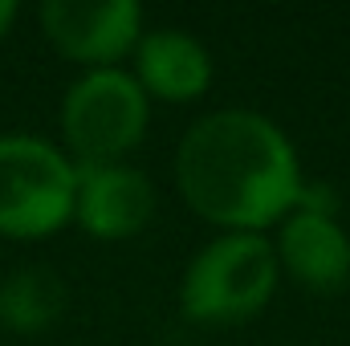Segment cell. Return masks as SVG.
I'll return each mask as SVG.
<instances>
[{"instance_id":"cell-3","label":"cell","mask_w":350,"mask_h":346,"mask_svg":"<svg viewBox=\"0 0 350 346\" xmlns=\"http://www.w3.org/2000/svg\"><path fill=\"white\" fill-rule=\"evenodd\" d=\"M78 168L45 139L0 135V232L49 237L74 216Z\"/></svg>"},{"instance_id":"cell-8","label":"cell","mask_w":350,"mask_h":346,"mask_svg":"<svg viewBox=\"0 0 350 346\" xmlns=\"http://www.w3.org/2000/svg\"><path fill=\"white\" fill-rule=\"evenodd\" d=\"M135 62H139L135 82L143 86V94H155L163 102H191L212 82L208 49L179 29H155L139 37Z\"/></svg>"},{"instance_id":"cell-5","label":"cell","mask_w":350,"mask_h":346,"mask_svg":"<svg viewBox=\"0 0 350 346\" xmlns=\"http://www.w3.org/2000/svg\"><path fill=\"white\" fill-rule=\"evenodd\" d=\"M41 25L66 57L110 70V62L135 49L143 8L135 0H49L41 4Z\"/></svg>"},{"instance_id":"cell-7","label":"cell","mask_w":350,"mask_h":346,"mask_svg":"<svg viewBox=\"0 0 350 346\" xmlns=\"http://www.w3.org/2000/svg\"><path fill=\"white\" fill-rule=\"evenodd\" d=\"M277 265H285L306 289L334 293L350 277V241L334 216L289 212L277 232Z\"/></svg>"},{"instance_id":"cell-10","label":"cell","mask_w":350,"mask_h":346,"mask_svg":"<svg viewBox=\"0 0 350 346\" xmlns=\"http://www.w3.org/2000/svg\"><path fill=\"white\" fill-rule=\"evenodd\" d=\"M12 16H16V4H12V0H0V37L8 33V25H12Z\"/></svg>"},{"instance_id":"cell-6","label":"cell","mask_w":350,"mask_h":346,"mask_svg":"<svg viewBox=\"0 0 350 346\" xmlns=\"http://www.w3.org/2000/svg\"><path fill=\"white\" fill-rule=\"evenodd\" d=\"M155 212L151 179L126 163H90L78 168L74 216L98 241H126L147 228Z\"/></svg>"},{"instance_id":"cell-9","label":"cell","mask_w":350,"mask_h":346,"mask_svg":"<svg viewBox=\"0 0 350 346\" xmlns=\"http://www.w3.org/2000/svg\"><path fill=\"white\" fill-rule=\"evenodd\" d=\"M66 314V285L49 269H21L0 281V322L16 334H41Z\"/></svg>"},{"instance_id":"cell-4","label":"cell","mask_w":350,"mask_h":346,"mask_svg":"<svg viewBox=\"0 0 350 346\" xmlns=\"http://www.w3.org/2000/svg\"><path fill=\"white\" fill-rule=\"evenodd\" d=\"M62 131L78 168L118 163L126 151L139 147L147 131V94L131 74L114 66L90 70L62 102Z\"/></svg>"},{"instance_id":"cell-2","label":"cell","mask_w":350,"mask_h":346,"mask_svg":"<svg viewBox=\"0 0 350 346\" xmlns=\"http://www.w3.org/2000/svg\"><path fill=\"white\" fill-rule=\"evenodd\" d=\"M277 253L261 232H228L187 265L179 310L204 326H232L261 314L277 289Z\"/></svg>"},{"instance_id":"cell-1","label":"cell","mask_w":350,"mask_h":346,"mask_svg":"<svg viewBox=\"0 0 350 346\" xmlns=\"http://www.w3.org/2000/svg\"><path fill=\"white\" fill-rule=\"evenodd\" d=\"M175 179L187 208L237 232L285 220L301 196L289 139L253 110H216L200 118L175 151Z\"/></svg>"}]
</instances>
